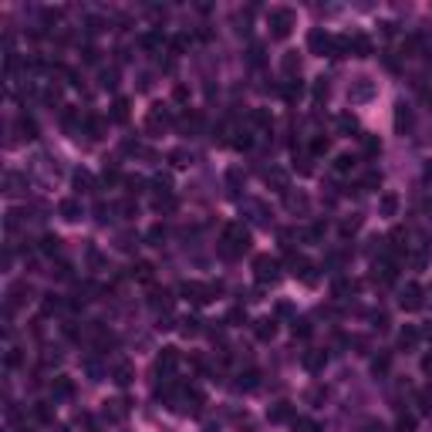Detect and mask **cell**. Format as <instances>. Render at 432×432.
Returning <instances> with one entry per match:
<instances>
[{
  "mask_svg": "<svg viewBox=\"0 0 432 432\" xmlns=\"http://www.w3.org/2000/svg\"><path fill=\"white\" fill-rule=\"evenodd\" d=\"M186 159H189L186 149H172V152H169V162L172 166H186Z\"/></svg>",
  "mask_w": 432,
  "mask_h": 432,
  "instance_id": "cell-33",
  "label": "cell"
},
{
  "mask_svg": "<svg viewBox=\"0 0 432 432\" xmlns=\"http://www.w3.org/2000/svg\"><path fill=\"white\" fill-rule=\"evenodd\" d=\"M152 263H149V260H139V263H135V267H132V274H135V280H152Z\"/></svg>",
  "mask_w": 432,
  "mask_h": 432,
  "instance_id": "cell-19",
  "label": "cell"
},
{
  "mask_svg": "<svg viewBox=\"0 0 432 432\" xmlns=\"http://www.w3.org/2000/svg\"><path fill=\"white\" fill-rule=\"evenodd\" d=\"M81 54H85V61H88V65H95V61H98V51H95V48H91V44H88V48H85V51H81Z\"/></svg>",
  "mask_w": 432,
  "mask_h": 432,
  "instance_id": "cell-47",
  "label": "cell"
},
{
  "mask_svg": "<svg viewBox=\"0 0 432 432\" xmlns=\"http://www.w3.org/2000/svg\"><path fill=\"white\" fill-rule=\"evenodd\" d=\"M402 307L405 311L422 307V287L419 284H405V291H402Z\"/></svg>",
  "mask_w": 432,
  "mask_h": 432,
  "instance_id": "cell-5",
  "label": "cell"
},
{
  "mask_svg": "<svg viewBox=\"0 0 432 432\" xmlns=\"http://www.w3.org/2000/svg\"><path fill=\"white\" fill-rule=\"evenodd\" d=\"M57 246H61V240H57L54 233H48V237L41 240V253H57Z\"/></svg>",
  "mask_w": 432,
  "mask_h": 432,
  "instance_id": "cell-26",
  "label": "cell"
},
{
  "mask_svg": "<svg viewBox=\"0 0 432 432\" xmlns=\"http://www.w3.org/2000/svg\"><path fill=\"white\" fill-rule=\"evenodd\" d=\"M351 51H355L358 57H368L372 54V41H368L365 34H355V37H351Z\"/></svg>",
  "mask_w": 432,
  "mask_h": 432,
  "instance_id": "cell-14",
  "label": "cell"
},
{
  "mask_svg": "<svg viewBox=\"0 0 432 432\" xmlns=\"http://www.w3.org/2000/svg\"><path fill=\"white\" fill-rule=\"evenodd\" d=\"M395 429H399V432H412V429H416V416L402 412V416H399V422H395Z\"/></svg>",
  "mask_w": 432,
  "mask_h": 432,
  "instance_id": "cell-25",
  "label": "cell"
},
{
  "mask_svg": "<svg viewBox=\"0 0 432 432\" xmlns=\"http://www.w3.org/2000/svg\"><path fill=\"white\" fill-rule=\"evenodd\" d=\"M284 71H287V74L297 71V57H294V54H287V57H284Z\"/></svg>",
  "mask_w": 432,
  "mask_h": 432,
  "instance_id": "cell-46",
  "label": "cell"
},
{
  "mask_svg": "<svg viewBox=\"0 0 432 432\" xmlns=\"http://www.w3.org/2000/svg\"><path fill=\"white\" fill-rule=\"evenodd\" d=\"M253 122H257V125H270V115L267 112H253Z\"/></svg>",
  "mask_w": 432,
  "mask_h": 432,
  "instance_id": "cell-48",
  "label": "cell"
},
{
  "mask_svg": "<svg viewBox=\"0 0 432 432\" xmlns=\"http://www.w3.org/2000/svg\"><path fill=\"white\" fill-rule=\"evenodd\" d=\"M327 149H331V142H327V139H324V135H318V139L311 142V152H314V155H324V152H327Z\"/></svg>",
  "mask_w": 432,
  "mask_h": 432,
  "instance_id": "cell-31",
  "label": "cell"
},
{
  "mask_svg": "<svg viewBox=\"0 0 432 432\" xmlns=\"http://www.w3.org/2000/svg\"><path fill=\"white\" fill-rule=\"evenodd\" d=\"M223 253L227 257H233V253H240V250H246L250 246V233H246V227H240V223H230L227 230H223Z\"/></svg>",
  "mask_w": 432,
  "mask_h": 432,
  "instance_id": "cell-1",
  "label": "cell"
},
{
  "mask_svg": "<svg viewBox=\"0 0 432 432\" xmlns=\"http://www.w3.org/2000/svg\"><path fill=\"white\" fill-rule=\"evenodd\" d=\"M388 365H392L388 355H378V358L372 361V372H375V375H385V372H388Z\"/></svg>",
  "mask_w": 432,
  "mask_h": 432,
  "instance_id": "cell-27",
  "label": "cell"
},
{
  "mask_svg": "<svg viewBox=\"0 0 432 432\" xmlns=\"http://www.w3.org/2000/svg\"><path fill=\"white\" fill-rule=\"evenodd\" d=\"M105 416L115 419V422H118V419H125V416H129V402H122V399H118V402H108Z\"/></svg>",
  "mask_w": 432,
  "mask_h": 432,
  "instance_id": "cell-15",
  "label": "cell"
},
{
  "mask_svg": "<svg viewBox=\"0 0 432 432\" xmlns=\"http://www.w3.org/2000/svg\"><path fill=\"white\" fill-rule=\"evenodd\" d=\"M416 341H419V331H416V327H402V335H399V344H402V348H412Z\"/></svg>",
  "mask_w": 432,
  "mask_h": 432,
  "instance_id": "cell-24",
  "label": "cell"
},
{
  "mask_svg": "<svg viewBox=\"0 0 432 432\" xmlns=\"http://www.w3.org/2000/svg\"><path fill=\"white\" fill-rule=\"evenodd\" d=\"M267 186H274L277 193H287V172L284 169H270L267 172Z\"/></svg>",
  "mask_w": 432,
  "mask_h": 432,
  "instance_id": "cell-12",
  "label": "cell"
},
{
  "mask_svg": "<svg viewBox=\"0 0 432 432\" xmlns=\"http://www.w3.org/2000/svg\"><path fill=\"white\" fill-rule=\"evenodd\" d=\"M419 402H422L425 412H432V388H422V392H419Z\"/></svg>",
  "mask_w": 432,
  "mask_h": 432,
  "instance_id": "cell-40",
  "label": "cell"
},
{
  "mask_svg": "<svg viewBox=\"0 0 432 432\" xmlns=\"http://www.w3.org/2000/svg\"><path fill=\"white\" fill-rule=\"evenodd\" d=\"M324 351H304V358H301V365L307 368V372H321L324 368Z\"/></svg>",
  "mask_w": 432,
  "mask_h": 432,
  "instance_id": "cell-8",
  "label": "cell"
},
{
  "mask_svg": "<svg viewBox=\"0 0 432 432\" xmlns=\"http://www.w3.org/2000/svg\"><path fill=\"white\" fill-rule=\"evenodd\" d=\"M20 132H24L27 139H37V125H34V118H27V115H24V118H20Z\"/></svg>",
  "mask_w": 432,
  "mask_h": 432,
  "instance_id": "cell-28",
  "label": "cell"
},
{
  "mask_svg": "<svg viewBox=\"0 0 432 432\" xmlns=\"http://www.w3.org/2000/svg\"><path fill=\"white\" fill-rule=\"evenodd\" d=\"M253 331H257V338H260V341H270V338L277 335V324H274L270 318H263V321H257V327H253Z\"/></svg>",
  "mask_w": 432,
  "mask_h": 432,
  "instance_id": "cell-13",
  "label": "cell"
},
{
  "mask_svg": "<svg viewBox=\"0 0 432 432\" xmlns=\"http://www.w3.org/2000/svg\"><path fill=\"white\" fill-rule=\"evenodd\" d=\"M149 240H152V243H162V240H166V227H159V223H155V227L149 230Z\"/></svg>",
  "mask_w": 432,
  "mask_h": 432,
  "instance_id": "cell-37",
  "label": "cell"
},
{
  "mask_svg": "<svg viewBox=\"0 0 432 432\" xmlns=\"http://www.w3.org/2000/svg\"><path fill=\"white\" fill-rule=\"evenodd\" d=\"M365 186H368V189L382 186V176H378V172H368V176H365Z\"/></svg>",
  "mask_w": 432,
  "mask_h": 432,
  "instance_id": "cell-45",
  "label": "cell"
},
{
  "mask_svg": "<svg viewBox=\"0 0 432 432\" xmlns=\"http://www.w3.org/2000/svg\"><path fill=\"white\" fill-rule=\"evenodd\" d=\"M34 416L41 419V422H51V405L48 402H37V405H34Z\"/></svg>",
  "mask_w": 432,
  "mask_h": 432,
  "instance_id": "cell-32",
  "label": "cell"
},
{
  "mask_svg": "<svg viewBox=\"0 0 432 432\" xmlns=\"http://www.w3.org/2000/svg\"><path fill=\"white\" fill-rule=\"evenodd\" d=\"M57 210H61V216H65V220H78L81 206H78V199H61V206H57Z\"/></svg>",
  "mask_w": 432,
  "mask_h": 432,
  "instance_id": "cell-17",
  "label": "cell"
},
{
  "mask_svg": "<svg viewBox=\"0 0 432 432\" xmlns=\"http://www.w3.org/2000/svg\"><path fill=\"white\" fill-rule=\"evenodd\" d=\"M382 152V146H378V139H372V135H365V155H378Z\"/></svg>",
  "mask_w": 432,
  "mask_h": 432,
  "instance_id": "cell-35",
  "label": "cell"
},
{
  "mask_svg": "<svg viewBox=\"0 0 432 432\" xmlns=\"http://www.w3.org/2000/svg\"><path fill=\"white\" fill-rule=\"evenodd\" d=\"M112 118H115V122H125V118H129V101H125V98H115Z\"/></svg>",
  "mask_w": 432,
  "mask_h": 432,
  "instance_id": "cell-20",
  "label": "cell"
},
{
  "mask_svg": "<svg viewBox=\"0 0 432 432\" xmlns=\"http://www.w3.org/2000/svg\"><path fill=\"white\" fill-rule=\"evenodd\" d=\"M216 291H220V284L206 287V284H196V280H193V284H182V294H186L193 304H206V301H210V294H216Z\"/></svg>",
  "mask_w": 432,
  "mask_h": 432,
  "instance_id": "cell-3",
  "label": "cell"
},
{
  "mask_svg": "<svg viewBox=\"0 0 432 432\" xmlns=\"http://www.w3.org/2000/svg\"><path fill=\"white\" fill-rule=\"evenodd\" d=\"M365 432H385V425H382V422H368Z\"/></svg>",
  "mask_w": 432,
  "mask_h": 432,
  "instance_id": "cell-51",
  "label": "cell"
},
{
  "mask_svg": "<svg viewBox=\"0 0 432 432\" xmlns=\"http://www.w3.org/2000/svg\"><path fill=\"white\" fill-rule=\"evenodd\" d=\"M20 361H24V358H20V351H17V348H10V351H7V358H4V365H7V368H17Z\"/></svg>",
  "mask_w": 432,
  "mask_h": 432,
  "instance_id": "cell-34",
  "label": "cell"
},
{
  "mask_svg": "<svg viewBox=\"0 0 432 432\" xmlns=\"http://www.w3.org/2000/svg\"><path fill=\"white\" fill-rule=\"evenodd\" d=\"M351 101H368V98L375 95V85L368 81V78H358V85H351Z\"/></svg>",
  "mask_w": 432,
  "mask_h": 432,
  "instance_id": "cell-6",
  "label": "cell"
},
{
  "mask_svg": "<svg viewBox=\"0 0 432 432\" xmlns=\"http://www.w3.org/2000/svg\"><path fill=\"white\" fill-rule=\"evenodd\" d=\"M422 368H425V372H432V355H429V358L422 361Z\"/></svg>",
  "mask_w": 432,
  "mask_h": 432,
  "instance_id": "cell-52",
  "label": "cell"
},
{
  "mask_svg": "<svg viewBox=\"0 0 432 432\" xmlns=\"http://www.w3.org/2000/svg\"><path fill=\"white\" fill-rule=\"evenodd\" d=\"M294 432H318V422H311V419H294Z\"/></svg>",
  "mask_w": 432,
  "mask_h": 432,
  "instance_id": "cell-30",
  "label": "cell"
},
{
  "mask_svg": "<svg viewBox=\"0 0 432 432\" xmlns=\"http://www.w3.org/2000/svg\"><path fill=\"white\" fill-rule=\"evenodd\" d=\"M378 213H382V216H395V213H399V196H395V193H382V199H378Z\"/></svg>",
  "mask_w": 432,
  "mask_h": 432,
  "instance_id": "cell-9",
  "label": "cell"
},
{
  "mask_svg": "<svg viewBox=\"0 0 432 432\" xmlns=\"http://www.w3.org/2000/svg\"><path fill=\"white\" fill-rule=\"evenodd\" d=\"M227 321H230V324H240V321H246L243 307H233V311H230V314H227Z\"/></svg>",
  "mask_w": 432,
  "mask_h": 432,
  "instance_id": "cell-41",
  "label": "cell"
},
{
  "mask_svg": "<svg viewBox=\"0 0 432 432\" xmlns=\"http://www.w3.org/2000/svg\"><path fill=\"white\" fill-rule=\"evenodd\" d=\"M314 98H327V85H324V78H318V85H314Z\"/></svg>",
  "mask_w": 432,
  "mask_h": 432,
  "instance_id": "cell-44",
  "label": "cell"
},
{
  "mask_svg": "<svg viewBox=\"0 0 432 432\" xmlns=\"http://www.w3.org/2000/svg\"><path fill=\"white\" fill-rule=\"evenodd\" d=\"M74 186L81 189V193H88L91 186H95V179H91V172H85V169H78L74 172Z\"/></svg>",
  "mask_w": 432,
  "mask_h": 432,
  "instance_id": "cell-22",
  "label": "cell"
},
{
  "mask_svg": "<svg viewBox=\"0 0 432 432\" xmlns=\"http://www.w3.org/2000/svg\"><path fill=\"white\" fill-rule=\"evenodd\" d=\"M24 432H31V429H24Z\"/></svg>",
  "mask_w": 432,
  "mask_h": 432,
  "instance_id": "cell-53",
  "label": "cell"
},
{
  "mask_svg": "<svg viewBox=\"0 0 432 432\" xmlns=\"http://www.w3.org/2000/svg\"><path fill=\"white\" fill-rule=\"evenodd\" d=\"M71 392H74V382H71V378H65V375H57V378H54V395L68 399Z\"/></svg>",
  "mask_w": 432,
  "mask_h": 432,
  "instance_id": "cell-18",
  "label": "cell"
},
{
  "mask_svg": "<svg viewBox=\"0 0 432 432\" xmlns=\"http://www.w3.org/2000/svg\"><path fill=\"white\" fill-rule=\"evenodd\" d=\"M61 14H65L61 7H48V10H44V24H54V20H61Z\"/></svg>",
  "mask_w": 432,
  "mask_h": 432,
  "instance_id": "cell-36",
  "label": "cell"
},
{
  "mask_svg": "<svg viewBox=\"0 0 432 432\" xmlns=\"http://www.w3.org/2000/svg\"><path fill=\"white\" fill-rule=\"evenodd\" d=\"M176 365H179V351H176V348H162V355H159L155 368H159V372H172Z\"/></svg>",
  "mask_w": 432,
  "mask_h": 432,
  "instance_id": "cell-7",
  "label": "cell"
},
{
  "mask_svg": "<svg viewBox=\"0 0 432 432\" xmlns=\"http://www.w3.org/2000/svg\"><path fill=\"white\" fill-rule=\"evenodd\" d=\"M101 85H105V88H115V71H105V74H101Z\"/></svg>",
  "mask_w": 432,
  "mask_h": 432,
  "instance_id": "cell-49",
  "label": "cell"
},
{
  "mask_svg": "<svg viewBox=\"0 0 432 432\" xmlns=\"http://www.w3.org/2000/svg\"><path fill=\"white\" fill-rule=\"evenodd\" d=\"M287 206L291 210H307V199L304 196H287Z\"/></svg>",
  "mask_w": 432,
  "mask_h": 432,
  "instance_id": "cell-39",
  "label": "cell"
},
{
  "mask_svg": "<svg viewBox=\"0 0 432 432\" xmlns=\"http://www.w3.org/2000/svg\"><path fill=\"white\" fill-rule=\"evenodd\" d=\"M294 416V405L291 402H277V405L270 408V422H287Z\"/></svg>",
  "mask_w": 432,
  "mask_h": 432,
  "instance_id": "cell-11",
  "label": "cell"
},
{
  "mask_svg": "<svg viewBox=\"0 0 432 432\" xmlns=\"http://www.w3.org/2000/svg\"><path fill=\"white\" fill-rule=\"evenodd\" d=\"M327 41H331V37H327L324 31H311L307 48H311V51H327Z\"/></svg>",
  "mask_w": 432,
  "mask_h": 432,
  "instance_id": "cell-16",
  "label": "cell"
},
{
  "mask_svg": "<svg viewBox=\"0 0 432 432\" xmlns=\"http://www.w3.org/2000/svg\"><path fill=\"white\" fill-rule=\"evenodd\" d=\"M294 10L291 7H274L270 10V27H274V37H287L291 34V27H294Z\"/></svg>",
  "mask_w": 432,
  "mask_h": 432,
  "instance_id": "cell-2",
  "label": "cell"
},
{
  "mask_svg": "<svg viewBox=\"0 0 432 432\" xmlns=\"http://www.w3.org/2000/svg\"><path fill=\"white\" fill-rule=\"evenodd\" d=\"M294 335H297V338H311V321L307 318L294 321Z\"/></svg>",
  "mask_w": 432,
  "mask_h": 432,
  "instance_id": "cell-29",
  "label": "cell"
},
{
  "mask_svg": "<svg viewBox=\"0 0 432 432\" xmlns=\"http://www.w3.org/2000/svg\"><path fill=\"white\" fill-rule=\"evenodd\" d=\"M257 378H260L257 372H246V375L240 378V388H253V385H257Z\"/></svg>",
  "mask_w": 432,
  "mask_h": 432,
  "instance_id": "cell-42",
  "label": "cell"
},
{
  "mask_svg": "<svg viewBox=\"0 0 432 432\" xmlns=\"http://www.w3.org/2000/svg\"><path fill=\"white\" fill-rule=\"evenodd\" d=\"M408 122H412V115L405 112V105H399V115H395V125L402 129V125H408Z\"/></svg>",
  "mask_w": 432,
  "mask_h": 432,
  "instance_id": "cell-43",
  "label": "cell"
},
{
  "mask_svg": "<svg viewBox=\"0 0 432 432\" xmlns=\"http://www.w3.org/2000/svg\"><path fill=\"white\" fill-rule=\"evenodd\" d=\"M355 169V155H348V152H341L335 159V172H351Z\"/></svg>",
  "mask_w": 432,
  "mask_h": 432,
  "instance_id": "cell-23",
  "label": "cell"
},
{
  "mask_svg": "<svg viewBox=\"0 0 432 432\" xmlns=\"http://www.w3.org/2000/svg\"><path fill=\"white\" fill-rule=\"evenodd\" d=\"M355 125H358V122H355V115H341V118H338V129H341V132H351Z\"/></svg>",
  "mask_w": 432,
  "mask_h": 432,
  "instance_id": "cell-38",
  "label": "cell"
},
{
  "mask_svg": "<svg viewBox=\"0 0 432 432\" xmlns=\"http://www.w3.org/2000/svg\"><path fill=\"white\" fill-rule=\"evenodd\" d=\"M98 31H101V20H98V17H91V20H88V34H98Z\"/></svg>",
  "mask_w": 432,
  "mask_h": 432,
  "instance_id": "cell-50",
  "label": "cell"
},
{
  "mask_svg": "<svg viewBox=\"0 0 432 432\" xmlns=\"http://www.w3.org/2000/svg\"><path fill=\"white\" fill-rule=\"evenodd\" d=\"M280 91H284V98H287V101H294V98H301L304 85L297 81V78H291V81H287V85H284V88H280Z\"/></svg>",
  "mask_w": 432,
  "mask_h": 432,
  "instance_id": "cell-21",
  "label": "cell"
},
{
  "mask_svg": "<svg viewBox=\"0 0 432 432\" xmlns=\"http://www.w3.org/2000/svg\"><path fill=\"white\" fill-rule=\"evenodd\" d=\"M132 375H135V368H132L129 361H118V365L112 368V378H115L118 385H129V382H132Z\"/></svg>",
  "mask_w": 432,
  "mask_h": 432,
  "instance_id": "cell-10",
  "label": "cell"
},
{
  "mask_svg": "<svg viewBox=\"0 0 432 432\" xmlns=\"http://www.w3.org/2000/svg\"><path fill=\"white\" fill-rule=\"evenodd\" d=\"M253 270H257V280H277V260H270V257H257Z\"/></svg>",
  "mask_w": 432,
  "mask_h": 432,
  "instance_id": "cell-4",
  "label": "cell"
}]
</instances>
